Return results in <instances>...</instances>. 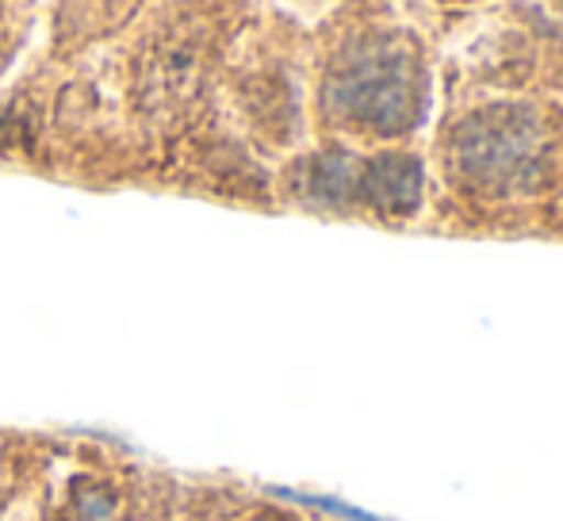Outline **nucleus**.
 <instances>
[]
</instances>
